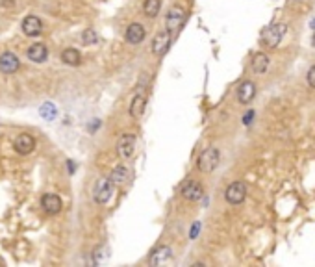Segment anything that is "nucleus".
I'll return each instance as SVG.
<instances>
[{
    "instance_id": "1",
    "label": "nucleus",
    "mask_w": 315,
    "mask_h": 267,
    "mask_svg": "<svg viewBox=\"0 0 315 267\" xmlns=\"http://www.w3.org/2000/svg\"><path fill=\"white\" fill-rule=\"evenodd\" d=\"M219 161H221L219 150L213 149V147H210V149H204L200 152L199 160H197V167H199L200 173H211V171H215L217 169Z\"/></svg>"
},
{
    "instance_id": "2",
    "label": "nucleus",
    "mask_w": 315,
    "mask_h": 267,
    "mask_svg": "<svg viewBox=\"0 0 315 267\" xmlns=\"http://www.w3.org/2000/svg\"><path fill=\"white\" fill-rule=\"evenodd\" d=\"M286 30H288V26L286 25H273L269 26L265 32H263V35H262V43L265 45V47H269V49H276L278 45H280V41H282V37L286 35Z\"/></svg>"
},
{
    "instance_id": "3",
    "label": "nucleus",
    "mask_w": 315,
    "mask_h": 267,
    "mask_svg": "<svg viewBox=\"0 0 315 267\" xmlns=\"http://www.w3.org/2000/svg\"><path fill=\"white\" fill-rule=\"evenodd\" d=\"M113 186L111 178H100L99 182L95 184V189H93V199L97 204H106L109 202L111 195H113Z\"/></svg>"
},
{
    "instance_id": "4",
    "label": "nucleus",
    "mask_w": 315,
    "mask_h": 267,
    "mask_svg": "<svg viewBox=\"0 0 315 267\" xmlns=\"http://www.w3.org/2000/svg\"><path fill=\"white\" fill-rule=\"evenodd\" d=\"M245 197H247V186H245V182H239V180L232 182L224 191V199L228 200L230 204H241L245 200Z\"/></svg>"
},
{
    "instance_id": "5",
    "label": "nucleus",
    "mask_w": 315,
    "mask_h": 267,
    "mask_svg": "<svg viewBox=\"0 0 315 267\" xmlns=\"http://www.w3.org/2000/svg\"><path fill=\"white\" fill-rule=\"evenodd\" d=\"M135 135L132 134H125V135H121V139L117 141V154L121 156L123 160H128L133 156V152H135Z\"/></svg>"
},
{
    "instance_id": "6",
    "label": "nucleus",
    "mask_w": 315,
    "mask_h": 267,
    "mask_svg": "<svg viewBox=\"0 0 315 267\" xmlns=\"http://www.w3.org/2000/svg\"><path fill=\"white\" fill-rule=\"evenodd\" d=\"M184 19H185V9L182 6H173L167 13V30L169 32H176L182 26Z\"/></svg>"
},
{
    "instance_id": "7",
    "label": "nucleus",
    "mask_w": 315,
    "mask_h": 267,
    "mask_svg": "<svg viewBox=\"0 0 315 267\" xmlns=\"http://www.w3.org/2000/svg\"><path fill=\"white\" fill-rule=\"evenodd\" d=\"M169 43H171V32L169 30H161L154 35V41H152V54L154 56H163L165 50L169 49Z\"/></svg>"
},
{
    "instance_id": "8",
    "label": "nucleus",
    "mask_w": 315,
    "mask_h": 267,
    "mask_svg": "<svg viewBox=\"0 0 315 267\" xmlns=\"http://www.w3.org/2000/svg\"><path fill=\"white\" fill-rule=\"evenodd\" d=\"M182 197L187 200H193V202H197L204 197V187L200 186L199 182H195V180H189V182H185L182 186Z\"/></svg>"
},
{
    "instance_id": "9",
    "label": "nucleus",
    "mask_w": 315,
    "mask_h": 267,
    "mask_svg": "<svg viewBox=\"0 0 315 267\" xmlns=\"http://www.w3.org/2000/svg\"><path fill=\"white\" fill-rule=\"evenodd\" d=\"M41 206L47 214H50V215H56V214H59L61 208H63L61 199H59L58 195H54V193H45V195H43Z\"/></svg>"
},
{
    "instance_id": "10",
    "label": "nucleus",
    "mask_w": 315,
    "mask_h": 267,
    "mask_svg": "<svg viewBox=\"0 0 315 267\" xmlns=\"http://www.w3.org/2000/svg\"><path fill=\"white\" fill-rule=\"evenodd\" d=\"M19 67H21V61L17 58L13 52H4L2 56H0V71L2 73H6V75H13L19 71Z\"/></svg>"
},
{
    "instance_id": "11",
    "label": "nucleus",
    "mask_w": 315,
    "mask_h": 267,
    "mask_svg": "<svg viewBox=\"0 0 315 267\" xmlns=\"http://www.w3.org/2000/svg\"><path fill=\"white\" fill-rule=\"evenodd\" d=\"M23 32H25V35H28V37H37V35L43 32L41 19L35 15H28L25 21H23Z\"/></svg>"
},
{
    "instance_id": "12",
    "label": "nucleus",
    "mask_w": 315,
    "mask_h": 267,
    "mask_svg": "<svg viewBox=\"0 0 315 267\" xmlns=\"http://www.w3.org/2000/svg\"><path fill=\"white\" fill-rule=\"evenodd\" d=\"M13 147H15V150L19 154H30V152L35 149V139H33L30 134H19L15 143H13Z\"/></svg>"
},
{
    "instance_id": "13",
    "label": "nucleus",
    "mask_w": 315,
    "mask_h": 267,
    "mask_svg": "<svg viewBox=\"0 0 315 267\" xmlns=\"http://www.w3.org/2000/svg\"><path fill=\"white\" fill-rule=\"evenodd\" d=\"M26 56H28V59L33 61V63H43V61H47V58H49V49H47L43 43H33V45H30Z\"/></svg>"
},
{
    "instance_id": "14",
    "label": "nucleus",
    "mask_w": 315,
    "mask_h": 267,
    "mask_svg": "<svg viewBox=\"0 0 315 267\" xmlns=\"http://www.w3.org/2000/svg\"><path fill=\"white\" fill-rule=\"evenodd\" d=\"M254 97H256V85H254V82H250V80H245V82L237 87V99H239L241 104H249Z\"/></svg>"
},
{
    "instance_id": "15",
    "label": "nucleus",
    "mask_w": 315,
    "mask_h": 267,
    "mask_svg": "<svg viewBox=\"0 0 315 267\" xmlns=\"http://www.w3.org/2000/svg\"><path fill=\"white\" fill-rule=\"evenodd\" d=\"M145 26L139 25V23H132V25L128 26V30H126V41L132 43V45H139V43L145 39Z\"/></svg>"
},
{
    "instance_id": "16",
    "label": "nucleus",
    "mask_w": 315,
    "mask_h": 267,
    "mask_svg": "<svg viewBox=\"0 0 315 267\" xmlns=\"http://www.w3.org/2000/svg\"><path fill=\"white\" fill-rule=\"evenodd\" d=\"M109 178H111V182L115 184V186H125V184L130 182V178H132V171H130L126 165H119L111 171Z\"/></svg>"
},
{
    "instance_id": "17",
    "label": "nucleus",
    "mask_w": 315,
    "mask_h": 267,
    "mask_svg": "<svg viewBox=\"0 0 315 267\" xmlns=\"http://www.w3.org/2000/svg\"><path fill=\"white\" fill-rule=\"evenodd\" d=\"M171 258H173L171 247H158V249L152 252V256H150V264H152V266H165Z\"/></svg>"
},
{
    "instance_id": "18",
    "label": "nucleus",
    "mask_w": 315,
    "mask_h": 267,
    "mask_svg": "<svg viewBox=\"0 0 315 267\" xmlns=\"http://www.w3.org/2000/svg\"><path fill=\"white\" fill-rule=\"evenodd\" d=\"M267 67H269V56L263 54V52H256L252 56V71L256 75H263L267 71Z\"/></svg>"
},
{
    "instance_id": "19",
    "label": "nucleus",
    "mask_w": 315,
    "mask_h": 267,
    "mask_svg": "<svg viewBox=\"0 0 315 267\" xmlns=\"http://www.w3.org/2000/svg\"><path fill=\"white\" fill-rule=\"evenodd\" d=\"M145 106H147L145 95H135L132 99V104H130V117H133V119L141 117L143 111H145Z\"/></svg>"
},
{
    "instance_id": "20",
    "label": "nucleus",
    "mask_w": 315,
    "mask_h": 267,
    "mask_svg": "<svg viewBox=\"0 0 315 267\" xmlns=\"http://www.w3.org/2000/svg\"><path fill=\"white\" fill-rule=\"evenodd\" d=\"M61 61L67 63V65H80L82 56H80V52L76 49H65L61 52Z\"/></svg>"
},
{
    "instance_id": "21",
    "label": "nucleus",
    "mask_w": 315,
    "mask_h": 267,
    "mask_svg": "<svg viewBox=\"0 0 315 267\" xmlns=\"http://www.w3.org/2000/svg\"><path fill=\"white\" fill-rule=\"evenodd\" d=\"M159 8H161V2H159V0H145V4H143V11H145V15L150 17V19L159 13Z\"/></svg>"
},
{
    "instance_id": "22",
    "label": "nucleus",
    "mask_w": 315,
    "mask_h": 267,
    "mask_svg": "<svg viewBox=\"0 0 315 267\" xmlns=\"http://www.w3.org/2000/svg\"><path fill=\"white\" fill-rule=\"evenodd\" d=\"M39 115L43 119H47V121H52L54 117H56V106L52 104V102H45L41 108H39Z\"/></svg>"
},
{
    "instance_id": "23",
    "label": "nucleus",
    "mask_w": 315,
    "mask_h": 267,
    "mask_svg": "<svg viewBox=\"0 0 315 267\" xmlns=\"http://www.w3.org/2000/svg\"><path fill=\"white\" fill-rule=\"evenodd\" d=\"M82 41H83V45H95V43L99 41V35H97L95 30H83Z\"/></svg>"
},
{
    "instance_id": "24",
    "label": "nucleus",
    "mask_w": 315,
    "mask_h": 267,
    "mask_svg": "<svg viewBox=\"0 0 315 267\" xmlns=\"http://www.w3.org/2000/svg\"><path fill=\"white\" fill-rule=\"evenodd\" d=\"M308 83H310V87H315V65L308 71Z\"/></svg>"
},
{
    "instance_id": "25",
    "label": "nucleus",
    "mask_w": 315,
    "mask_h": 267,
    "mask_svg": "<svg viewBox=\"0 0 315 267\" xmlns=\"http://www.w3.org/2000/svg\"><path fill=\"white\" fill-rule=\"evenodd\" d=\"M199 232H200V223H195V225L191 226V230H189V238H191V240H195V238L199 236Z\"/></svg>"
},
{
    "instance_id": "26",
    "label": "nucleus",
    "mask_w": 315,
    "mask_h": 267,
    "mask_svg": "<svg viewBox=\"0 0 315 267\" xmlns=\"http://www.w3.org/2000/svg\"><path fill=\"white\" fill-rule=\"evenodd\" d=\"M252 119H254V111L250 109V111H247L245 117H243V123H245V125H250V123H252Z\"/></svg>"
},
{
    "instance_id": "27",
    "label": "nucleus",
    "mask_w": 315,
    "mask_h": 267,
    "mask_svg": "<svg viewBox=\"0 0 315 267\" xmlns=\"http://www.w3.org/2000/svg\"><path fill=\"white\" fill-rule=\"evenodd\" d=\"M67 163H69V171H71V173H75V165H73V161H67Z\"/></svg>"
},
{
    "instance_id": "28",
    "label": "nucleus",
    "mask_w": 315,
    "mask_h": 267,
    "mask_svg": "<svg viewBox=\"0 0 315 267\" xmlns=\"http://www.w3.org/2000/svg\"><path fill=\"white\" fill-rule=\"evenodd\" d=\"M312 28H315V21H314V23H312Z\"/></svg>"
}]
</instances>
